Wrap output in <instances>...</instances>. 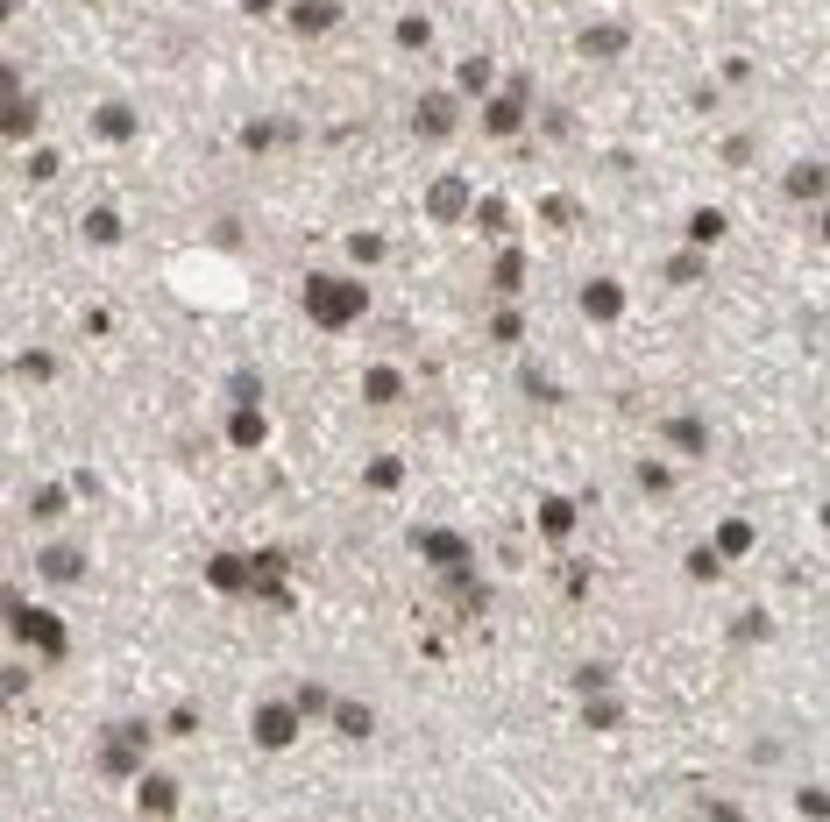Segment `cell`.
<instances>
[{"instance_id":"1","label":"cell","mask_w":830,"mask_h":822,"mask_svg":"<svg viewBox=\"0 0 830 822\" xmlns=\"http://www.w3.org/2000/svg\"><path fill=\"white\" fill-rule=\"evenodd\" d=\"M306 312H313V326H355L362 312H369V284L362 277H348V270H313L306 277Z\"/></svg>"},{"instance_id":"2","label":"cell","mask_w":830,"mask_h":822,"mask_svg":"<svg viewBox=\"0 0 830 822\" xmlns=\"http://www.w3.org/2000/svg\"><path fill=\"white\" fill-rule=\"evenodd\" d=\"M8 624H15V638H29V645L43 652V660H64L71 638H64V617H57V610L43 617V610H29L22 596H8Z\"/></svg>"},{"instance_id":"3","label":"cell","mask_w":830,"mask_h":822,"mask_svg":"<svg viewBox=\"0 0 830 822\" xmlns=\"http://www.w3.org/2000/svg\"><path fill=\"white\" fill-rule=\"evenodd\" d=\"M291 737H298V709H291V702H263V709H256V745H263V752H284Z\"/></svg>"},{"instance_id":"4","label":"cell","mask_w":830,"mask_h":822,"mask_svg":"<svg viewBox=\"0 0 830 822\" xmlns=\"http://www.w3.org/2000/svg\"><path fill=\"white\" fill-rule=\"evenodd\" d=\"M618 312H625V284H618V277H589V284H582V319L611 326Z\"/></svg>"},{"instance_id":"5","label":"cell","mask_w":830,"mask_h":822,"mask_svg":"<svg viewBox=\"0 0 830 822\" xmlns=\"http://www.w3.org/2000/svg\"><path fill=\"white\" fill-rule=\"evenodd\" d=\"M142 745H149V730H142V723H121V730H114V745H100V766H107V773H135Z\"/></svg>"},{"instance_id":"6","label":"cell","mask_w":830,"mask_h":822,"mask_svg":"<svg viewBox=\"0 0 830 822\" xmlns=\"http://www.w3.org/2000/svg\"><path fill=\"white\" fill-rule=\"evenodd\" d=\"M483 128H490V135H518V128H525V86L497 93V100L483 107Z\"/></svg>"},{"instance_id":"7","label":"cell","mask_w":830,"mask_h":822,"mask_svg":"<svg viewBox=\"0 0 830 822\" xmlns=\"http://www.w3.org/2000/svg\"><path fill=\"white\" fill-rule=\"evenodd\" d=\"M426 213H433L440 227H447V220H469V185H462V178H440V185L426 192Z\"/></svg>"},{"instance_id":"8","label":"cell","mask_w":830,"mask_h":822,"mask_svg":"<svg viewBox=\"0 0 830 822\" xmlns=\"http://www.w3.org/2000/svg\"><path fill=\"white\" fill-rule=\"evenodd\" d=\"M36 574H43V582H86V560H79V546H43L36 553Z\"/></svg>"},{"instance_id":"9","label":"cell","mask_w":830,"mask_h":822,"mask_svg":"<svg viewBox=\"0 0 830 822\" xmlns=\"http://www.w3.org/2000/svg\"><path fill=\"white\" fill-rule=\"evenodd\" d=\"M419 546H426V560L447 567V574L469 567V539H462V532H419Z\"/></svg>"},{"instance_id":"10","label":"cell","mask_w":830,"mask_h":822,"mask_svg":"<svg viewBox=\"0 0 830 822\" xmlns=\"http://www.w3.org/2000/svg\"><path fill=\"white\" fill-rule=\"evenodd\" d=\"M455 121H462V114H455V100H447V93H426V100H419V135H426V142L455 135Z\"/></svg>"},{"instance_id":"11","label":"cell","mask_w":830,"mask_h":822,"mask_svg":"<svg viewBox=\"0 0 830 822\" xmlns=\"http://www.w3.org/2000/svg\"><path fill=\"white\" fill-rule=\"evenodd\" d=\"M667 447H682L696 461V454H710V426L703 419H667Z\"/></svg>"},{"instance_id":"12","label":"cell","mask_w":830,"mask_h":822,"mask_svg":"<svg viewBox=\"0 0 830 822\" xmlns=\"http://www.w3.org/2000/svg\"><path fill=\"white\" fill-rule=\"evenodd\" d=\"M93 135H100V142H128V135H135V114L114 100V107H100V114H93Z\"/></svg>"},{"instance_id":"13","label":"cell","mask_w":830,"mask_h":822,"mask_svg":"<svg viewBox=\"0 0 830 822\" xmlns=\"http://www.w3.org/2000/svg\"><path fill=\"white\" fill-rule=\"evenodd\" d=\"M206 582H213V589H228V596H235V589H249V560H235V553H220V560L206 567Z\"/></svg>"},{"instance_id":"14","label":"cell","mask_w":830,"mask_h":822,"mask_svg":"<svg viewBox=\"0 0 830 822\" xmlns=\"http://www.w3.org/2000/svg\"><path fill=\"white\" fill-rule=\"evenodd\" d=\"M263 433H270V426H263V411H249V404H242L235 419H228V440H235L242 454H249V447H263Z\"/></svg>"},{"instance_id":"15","label":"cell","mask_w":830,"mask_h":822,"mask_svg":"<svg viewBox=\"0 0 830 822\" xmlns=\"http://www.w3.org/2000/svg\"><path fill=\"white\" fill-rule=\"evenodd\" d=\"M830 185V171H823V163H802V171H788V199H816Z\"/></svg>"},{"instance_id":"16","label":"cell","mask_w":830,"mask_h":822,"mask_svg":"<svg viewBox=\"0 0 830 822\" xmlns=\"http://www.w3.org/2000/svg\"><path fill=\"white\" fill-rule=\"evenodd\" d=\"M540 532H547V539H568V532H575V504H561V497L540 504Z\"/></svg>"},{"instance_id":"17","label":"cell","mask_w":830,"mask_h":822,"mask_svg":"<svg viewBox=\"0 0 830 822\" xmlns=\"http://www.w3.org/2000/svg\"><path fill=\"white\" fill-rule=\"evenodd\" d=\"M745 546H752V525H745V518H731V525H717V553H724V560H738Z\"/></svg>"},{"instance_id":"18","label":"cell","mask_w":830,"mask_h":822,"mask_svg":"<svg viewBox=\"0 0 830 822\" xmlns=\"http://www.w3.org/2000/svg\"><path fill=\"white\" fill-rule=\"evenodd\" d=\"M142 808H149V815H157V808H178V787H171L164 773H149V780H142Z\"/></svg>"},{"instance_id":"19","label":"cell","mask_w":830,"mask_h":822,"mask_svg":"<svg viewBox=\"0 0 830 822\" xmlns=\"http://www.w3.org/2000/svg\"><path fill=\"white\" fill-rule=\"evenodd\" d=\"M327 716H334V723H341L348 737H369V709H362V702H334Z\"/></svg>"},{"instance_id":"20","label":"cell","mask_w":830,"mask_h":822,"mask_svg":"<svg viewBox=\"0 0 830 822\" xmlns=\"http://www.w3.org/2000/svg\"><path fill=\"white\" fill-rule=\"evenodd\" d=\"M398 482H405V461H391V454L369 461V489H398Z\"/></svg>"},{"instance_id":"21","label":"cell","mask_w":830,"mask_h":822,"mask_svg":"<svg viewBox=\"0 0 830 822\" xmlns=\"http://www.w3.org/2000/svg\"><path fill=\"white\" fill-rule=\"evenodd\" d=\"M696 277H703V256H696V249L667 256V284H696Z\"/></svg>"},{"instance_id":"22","label":"cell","mask_w":830,"mask_h":822,"mask_svg":"<svg viewBox=\"0 0 830 822\" xmlns=\"http://www.w3.org/2000/svg\"><path fill=\"white\" fill-rule=\"evenodd\" d=\"M369 404H391L398 397V369H369V390H362Z\"/></svg>"},{"instance_id":"23","label":"cell","mask_w":830,"mask_h":822,"mask_svg":"<svg viewBox=\"0 0 830 822\" xmlns=\"http://www.w3.org/2000/svg\"><path fill=\"white\" fill-rule=\"evenodd\" d=\"M582 716H589V730H618L625 723V702H589Z\"/></svg>"},{"instance_id":"24","label":"cell","mask_w":830,"mask_h":822,"mask_svg":"<svg viewBox=\"0 0 830 822\" xmlns=\"http://www.w3.org/2000/svg\"><path fill=\"white\" fill-rule=\"evenodd\" d=\"M518 284H525V263L504 249V256H497V291H518Z\"/></svg>"},{"instance_id":"25","label":"cell","mask_w":830,"mask_h":822,"mask_svg":"<svg viewBox=\"0 0 830 822\" xmlns=\"http://www.w3.org/2000/svg\"><path fill=\"white\" fill-rule=\"evenodd\" d=\"M611 50H625V29H589V57H611Z\"/></svg>"},{"instance_id":"26","label":"cell","mask_w":830,"mask_h":822,"mask_svg":"<svg viewBox=\"0 0 830 822\" xmlns=\"http://www.w3.org/2000/svg\"><path fill=\"white\" fill-rule=\"evenodd\" d=\"M348 256H355V263H384V241H376V234H355Z\"/></svg>"},{"instance_id":"27","label":"cell","mask_w":830,"mask_h":822,"mask_svg":"<svg viewBox=\"0 0 830 822\" xmlns=\"http://www.w3.org/2000/svg\"><path fill=\"white\" fill-rule=\"evenodd\" d=\"M86 234H93V241H121V220H114V213H107V206H100V213H93V220H86Z\"/></svg>"},{"instance_id":"28","label":"cell","mask_w":830,"mask_h":822,"mask_svg":"<svg viewBox=\"0 0 830 822\" xmlns=\"http://www.w3.org/2000/svg\"><path fill=\"white\" fill-rule=\"evenodd\" d=\"M639 489H646V497H667V468L646 461V468H639Z\"/></svg>"},{"instance_id":"29","label":"cell","mask_w":830,"mask_h":822,"mask_svg":"<svg viewBox=\"0 0 830 822\" xmlns=\"http://www.w3.org/2000/svg\"><path fill=\"white\" fill-rule=\"evenodd\" d=\"M689 234H696V241H717V234H724V220H717V213H710V206H703V213H696V220H689Z\"/></svg>"},{"instance_id":"30","label":"cell","mask_w":830,"mask_h":822,"mask_svg":"<svg viewBox=\"0 0 830 822\" xmlns=\"http://www.w3.org/2000/svg\"><path fill=\"white\" fill-rule=\"evenodd\" d=\"M540 213H547V227H568V220H575V206H568V199H547Z\"/></svg>"},{"instance_id":"31","label":"cell","mask_w":830,"mask_h":822,"mask_svg":"<svg viewBox=\"0 0 830 822\" xmlns=\"http://www.w3.org/2000/svg\"><path fill=\"white\" fill-rule=\"evenodd\" d=\"M823 241H830V206H823Z\"/></svg>"}]
</instances>
